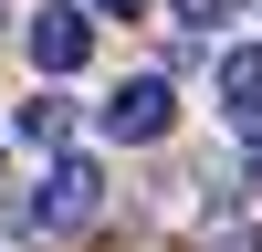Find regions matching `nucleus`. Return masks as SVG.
Returning a JSON list of instances; mask_svg holds the SVG:
<instances>
[{
	"mask_svg": "<svg viewBox=\"0 0 262 252\" xmlns=\"http://www.w3.org/2000/svg\"><path fill=\"white\" fill-rule=\"evenodd\" d=\"M105 221V168L95 158H63L53 179L21 200V231H42V242H74V231H95Z\"/></svg>",
	"mask_w": 262,
	"mask_h": 252,
	"instance_id": "obj_1",
	"label": "nucleus"
},
{
	"mask_svg": "<svg viewBox=\"0 0 262 252\" xmlns=\"http://www.w3.org/2000/svg\"><path fill=\"white\" fill-rule=\"evenodd\" d=\"M168 116H179V84H168V74H126L116 95L95 105V126H105L116 147H158V137H168Z\"/></svg>",
	"mask_w": 262,
	"mask_h": 252,
	"instance_id": "obj_2",
	"label": "nucleus"
},
{
	"mask_svg": "<svg viewBox=\"0 0 262 252\" xmlns=\"http://www.w3.org/2000/svg\"><path fill=\"white\" fill-rule=\"evenodd\" d=\"M21 53H32L42 74L63 84V74H84V53H95V21H84L74 0H42V11H32V32H21Z\"/></svg>",
	"mask_w": 262,
	"mask_h": 252,
	"instance_id": "obj_3",
	"label": "nucleus"
},
{
	"mask_svg": "<svg viewBox=\"0 0 262 252\" xmlns=\"http://www.w3.org/2000/svg\"><path fill=\"white\" fill-rule=\"evenodd\" d=\"M221 116H231V137H262V42H242V53H221Z\"/></svg>",
	"mask_w": 262,
	"mask_h": 252,
	"instance_id": "obj_4",
	"label": "nucleus"
},
{
	"mask_svg": "<svg viewBox=\"0 0 262 252\" xmlns=\"http://www.w3.org/2000/svg\"><path fill=\"white\" fill-rule=\"evenodd\" d=\"M21 147H74V105H63V95H32V105H21Z\"/></svg>",
	"mask_w": 262,
	"mask_h": 252,
	"instance_id": "obj_5",
	"label": "nucleus"
},
{
	"mask_svg": "<svg viewBox=\"0 0 262 252\" xmlns=\"http://www.w3.org/2000/svg\"><path fill=\"white\" fill-rule=\"evenodd\" d=\"M168 11H179V21H200V32H221V21H242L252 0H168Z\"/></svg>",
	"mask_w": 262,
	"mask_h": 252,
	"instance_id": "obj_6",
	"label": "nucleus"
},
{
	"mask_svg": "<svg viewBox=\"0 0 262 252\" xmlns=\"http://www.w3.org/2000/svg\"><path fill=\"white\" fill-rule=\"evenodd\" d=\"M147 11V0H95V21H137Z\"/></svg>",
	"mask_w": 262,
	"mask_h": 252,
	"instance_id": "obj_7",
	"label": "nucleus"
},
{
	"mask_svg": "<svg viewBox=\"0 0 262 252\" xmlns=\"http://www.w3.org/2000/svg\"><path fill=\"white\" fill-rule=\"evenodd\" d=\"M210 252H262V231H231V242H210Z\"/></svg>",
	"mask_w": 262,
	"mask_h": 252,
	"instance_id": "obj_8",
	"label": "nucleus"
},
{
	"mask_svg": "<svg viewBox=\"0 0 262 252\" xmlns=\"http://www.w3.org/2000/svg\"><path fill=\"white\" fill-rule=\"evenodd\" d=\"M252 200H262V137H252Z\"/></svg>",
	"mask_w": 262,
	"mask_h": 252,
	"instance_id": "obj_9",
	"label": "nucleus"
},
{
	"mask_svg": "<svg viewBox=\"0 0 262 252\" xmlns=\"http://www.w3.org/2000/svg\"><path fill=\"white\" fill-rule=\"evenodd\" d=\"M0 21H11V0H0Z\"/></svg>",
	"mask_w": 262,
	"mask_h": 252,
	"instance_id": "obj_10",
	"label": "nucleus"
}]
</instances>
